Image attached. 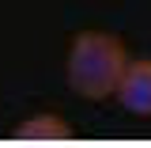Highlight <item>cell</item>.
<instances>
[{
    "mask_svg": "<svg viewBox=\"0 0 151 148\" xmlns=\"http://www.w3.org/2000/svg\"><path fill=\"white\" fill-rule=\"evenodd\" d=\"M129 50L117 34L106 31H79L68 42V61H64V76H68V87L79 99H91L102 103L117 95V84L129 69Z\"/></svg>",
    "mask_w": 151,
    "mask_h": 148,
    "instance_id": "obj_1",
    "label": "cell"
},
{
    "mask_svg": "<svg viewBox=\"0 0 151 148\" xmlns=\"http://www.w3.org/2000/svg\"><path fill=\"white\" fill-rule=\"evenodd\" d=\"M117 103L136 118H151V61H129V69L117 84Z\"/></svg>",
    "mask_w": 151,
    "mask_h": 148,
    "instance_id": "obj_2",
    "label": "cell"
},
{
    "mask_svg": "<svg viewBox=\"0 0 151 148\" xmlns=\"http://www.w3.org/2000/svg\"><path fill=\"white\" fill-rule=\"evenodd\" d=\"M12 137L23 141V144H64V141H72L76 133H72V125H68L64 118H57V114H34V118L19 122L15 129H12Z\"/></svg>",
    "mask_w": 151,
    "mask_h": 148,
    "instance_id": "obj_3",
    "label": "cell"
}]
</instances>
